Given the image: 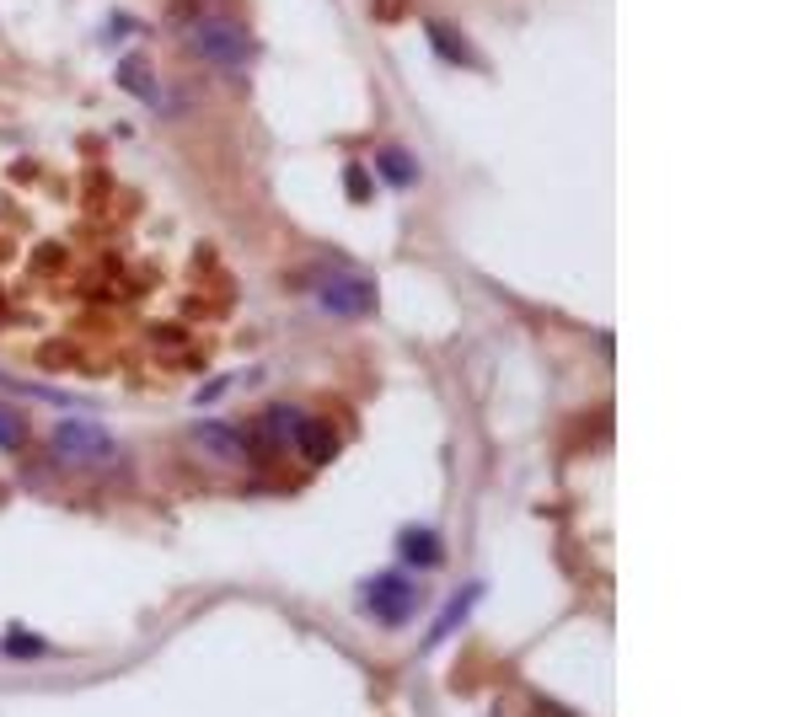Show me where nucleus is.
Returning a JSON list of instances; mask_svg holds the SVG:
<instances>
[{
  "label": "nucleus",
  "instance_id": "1",
  "mask_svg": "<svg viewBox=\"0 0 804 717\" xmlns=\"http://www.w3.org/2000/svg\"><path fill=\"white\" fill-rule=\"evenodd\" d=\"M354 599L365 605V616H371L375 627H402V622H413V610L424 605V589H419V578L408 568H386V573H371V578H360L354 584Z\"/></svg>",
  "mask_w": 804,
  "mask_h": 717
},
{
  "label": "nucleus",
  "instance_id": "2",
  "mask_svg": "<svg viewBox=\"0 0 804 717\" xmlns=\"http://www.w3.org/2000/svg\"><path fill=\"white\" fill-rule=\"evenodd\" d=\"M188 43H193L199 60L215 64V70H242L252 60V32L237 17H199L188 28Z\"/></svg>",
  "mask_w": 804,
  "mask_h": 717
},
{
  "label": "nucleus",
  "instance_id": "3",
  "mask_svg": "<svg viewBox=\"0 0 804 717\" xmlns=\"http://www.w3.org/2000/svg\"><path fill=\"white\" fill-rule=\"evenodd\" d=\"M49 455L60 466H76V472H102L119 461V440L97 423H60L54 440H49Z\"/></svg>",
  "mask_w": 804,
  "mask_h": 717
},
{
  "label": "nucleus",
  "instance_id": "4",
  "mask_svg": "<svg viewBox=\"0 0 804 717\" xmlns=\"http://www.w3.org/2000/svg\"><path fill=\"white\" fill-rule=\"evenodd\" d=\"M311 295H316V305H322L328 316H339V322H360V316L375 311V284L354 269L322 273V279L311 284Z\"/></svg>",
  "mask_w": 804,
  "mask_h": 717
},
{
  "label": "nucleus",
  "instance_id": "5",
  "mask_svg": "<svg viewBox=\"0 0 804 717\" xmlns=\"http://www.w3.org/2000/svg\"><path fill=\"white\" fill-rule=\"evenodd\" d=\"M398 563L408 573L440 568V563H445V541H440V531H430V525H408V531H398Z\"/></svg>",
  "mask_w": 804,
  "mask_h": 717
},
{
  "label": "nucleus",
  "instance_id": "6",
  "mask_svg": "<svg viewBox=\"0 0 804 717\" xmlns=\"http://www.w3.org/2000/svg\"><path fill=\"white\" fill-rule=\"evenodd\" d=\"M193 440H199V450H204L210 461H225V466H248V461H252L248 434H242V428H231V423H199V428H193Z\"/></svg>",
  "mask_w": 804,
  "mask_h": 717
},
{
  "label": "nucleus",
  "instance_id": "7",
  "mask_svg": "<svg viewBox=\"0 0 804 717\" xmlns=\"http://www.w3.org/2000/svg\"><path fill=\"white\" fill-rule=\"evenodd\" d=\"M119 87L134 91L140 102H151V108H167V91H161V81H155V70L140 54H124L119 60Z\"/></svg>",
  "mask_w": 804,
  "mask_h": 717
},
{
  "label": "nucleus",
  "instance_id": "8",
  "mask_svg": "<svg viewBox=\"0 0 804 717\" xmlns=\"http://www.w3.org/2000/svg\"><path fill=\"white\" fill-rule=\"evenodd\" d=\"M478 599H483V584H462V589H456V599H451V605L440 610V622L430 627V637H424V648H440V643H445V637H451V632H456V627L466 622V610H472Z\"/></svg>",
  "mask_w": 804,
  "mask_h": 717
},
{
  "label": "nucleus",
  "instance_id": "9",
  "mask_svg": "<svg viewBox=\"0 0 804 717\" xmlns=\"http://www.w3.org/2000/svg\"><path fill=\"white\" fill-rule=\"evenodd\" d=\"M424 32H430V49H434V54H440L445 64H462V70H472V64H478L472 43H466V38L451 28V22H430Z\"/></svg>",
  "mask_w": 804,
  "mask_h": 717
},
{
  "label": "nucleus",
  "instance_id": "10",
  "mask_svg": "<svg viewBox=\"0 0 804 717\" xmlns=\"http://www.w3.org/2000/svg\"><path fill=\"white\" fill-rule=\"evenodd\" d=\"M375 172H381L386 188H413V182H419V161H413L408 145H386L375 155Z\"/></svg>",
  "mask_w": 804,
  "mask_h": 717
},
{
  "label": "nucleus",
  "instance_id": "11",
  "mask_svg": "<svg viewBox=\"0 0 804 717\" xmlns=\"http://www.w3.org/2000/svg\"><path fill=\"white\" fill-rule=\"evenodd\" d=\"M295 450H301V455H306L311 466H328V461H333V455H339V434H333V428H328V423H301V434H295Z\"/></svg>",
  "mask_w": 804,
  "mask_h": 717
},
{
  "label": "nucleus",
  "instance_id": "12",
  "mask_svg": "<svg viewBox=\"0 0 804 717\" xmlns=\"http://www.w3.org/2000/svg\"><path fill=\"white\" fill-rule=\"evenodd\" d=\"M301 423H306V413H301V407H269V413H263V423H258V434H263L269 445H295Z\"/></svg>",
  "mask_w": 804,
  "mask_h": 717
},
{
  "label": "nucleus",
  "instance_id": "13",
  "mask_svg": "<svg viewBox=\"0 0 804 717\" xmlns=\"http://www.w3.org/2000/svg\"><path fill=\"white\" fill-rule=\"evenodd\" d=\"M6 654L17 658V664H38V658L49 654V643H43V637H32V632H6Z\"/></svg>",
  "mask_w": 804,
  "mask_h": 717
},
{
  "label": "nucleus",
  "instance_id": "14",
  "mask_svg": "<svg viewBox=\"0 0 804 717\" xmlns=\"http://www.w3.org/2000/svg\"><path fill=\"white\" fill-rule=\"evenodd\" d=\"M22 440H28V423H22V413H11V407L0 402V450H22Z\"/></svg>",
  "mask_w": 804,
  "mask_h": 717
},
{
  "label": "nucleus",
  "instance_id": "15",
  "mask_svg": "<svg viewBox=\"0 0 804 717\" xmlns=\"http://www.w3.org/2000/svg\"><path fill=\"white\" fill-rule=\"evenodd\" d=\"M343 188H349V199H354V204H371V172H365V166H349V172H343Z\"/></svg>",
  "mask_w": 804,
  "mask_h": 717
}]
</instances>
